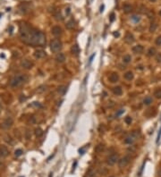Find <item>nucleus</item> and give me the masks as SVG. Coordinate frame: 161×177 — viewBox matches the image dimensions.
Here are the masks:
<instances>
[{
	"instance_id": "obj_2",
	"label": "nucleus",
	"mask_w": 161,
	"mask_h": 177,
	"mask_svg": "<svg viewBox=\"0 0 161 177\" xmlns=\"http://www.w3.org/2000/svg\"><path fill=\"white\" fill-rule=\"evenodd\" d=\"M28 80V76L25 75V74H18V75H15L13 76L10 80V86L12 88H18L22 86V84H24L26 81Z\"/></svg>"
},
{
	"instance_id": "obj_41",
	"label": "nucleus",
	"mask_w": 161,
	"mask_h": 177,
	"mask_svg": "<svg viewBox=\"0 0 161 177\" xmlns=\"http://www.w3.org/2000/svg\"><path fill=\"white\" fill-rule=\"evenodd\" d=\"M70 13H71V10H70V8H66L65 9V13H66V15H69L70 14Z\"/></svg>"
},
{
	"instance_id": "obj_22",
	"label": "nucleus",
	"mask_w": 161,
	"mask_h": 177,
	"mask_svg": "<svg viewBox=\"0 0 161 177\" xmlns=\"http://www.w3.org/2000/svg\"><path fill=\"white\" fill-rule=\"evenodd\" d=\"M124 78L127 80H132L133 79V72L132 71H128L124 74Z\"/></svg>"
},
{
	"instance_id": "obj_33",
	"label": "nucleus",
	"mask_w": 161,
	"mask_h": 177,
	"mask_svg": "<svg viewBox=\"0 0 161 177\" xmlns=\"http://www.w3.org/2000/svg\"><path fill=\"white\" fill-rule=\"evenodd\" d=\"M125 124H132V122H133V118L128 115V116H126L125 118Z\"/></svg>"
},
{
	"instance_id": "obj_18",
	"label": "nucleus",
	"mask_w": 161,
	"mask_h": 177,
	"mask_svg": "<svg viewBox=\"0 0 161 177\" xmlns=\"http://www.w3.org/2000/svg\"><path fill=\"white\" fill-rule=\"evenodd\" d=\"M66 89H67V88H66V86H64V85H61V86H59L58 88H57V93L60 95V96H64V94H65V92H66Z\"/></svg>"
},
{
	"instance_id": "obj_36",
	"label": "nucleus",
	"mask_w": 161,
	"mask_h": 177,
	"mask_svg": "<svg viewBox=\"0 0 161 177\" xmlns=\"http://www.w3.org/2000/svg\"><path fill=\"white\" fill-rule=\"evenodd\" d=\"M155 43H156V45L157 46H161V35L160 36H158L156 39V40H155Z\"/></svg>"
},
{
	"instance_id": "obj_4",
	"label": "nucleus",
	"mask_w": 161,
	"mask_h": 177,
	"mask_svg": "<svg viewBox=\"0 0 161 177\" xmlns=\"http://www.w3.org/2000/svg\"><path fill=\"white\" fill-rule=\"evenodd\" d=\"M139 136H140V132L139 131H133V133L125 139V143L128 145L133 144V142L136 141V139Z\"/></svg>"
},
{
	"instance_id": "obj_38",
	"label": "nucleus",
	"mask_w": 161,
	"mask_h": 177,
	"mask_svg": "<svg viewBox=\"0 0 161 177\" xmlns=\"http://www.w3.org/2000/svg\"><path fill=\"white\" fill-rule=\"evenodd\" d=\"M124 112H125V109H120V110H119V111L116 114V117L120 116L122 114H124Z\"/></svg>"
},
{
	"instance_id": "obj_42",
	"label": "nucleus",
	"mask_w": 161,
	"mask_h": 177,
	"mask_svg": "<svg viewBox=\"0 0 161 177\" xmlns=\"http://www.w3.org/2000/svg\"><path fill=\"white\" fill-rule=\"evenodd\" d=\"M114 20H115V13H111V15H110V22H113Z\"/></svg>"
},
{
	"instance_id": "obj_15",
	"label": "nucleus",
	"mask_w": 161,
	"mask_h": 177,
	"mask_svg": "<svg viewBox=\"0 0 161 177\" xmlns=\"http://www.w3.org/2000/svg\"><path fill=\"white\" fill-rule=\"evenodd\" d=\"M144 50V48L142 45H136L133 48V52L135 54H141Z\"/></svg>"
},
{
	"instance_id": "obj_43",
	"label": "nucleus",
	"mask_w": 161,
	"mask_h": 177,
	"mask_svg": "<svg viewBox=\"0 0 161 177\" xmlns=\"http://www.w3.org/2000/svg\"><path fill=\"white\" fill-rule=\"evenodd\" d=\"M144 165H145V163H143V165H142V166H141V171H140V173H139V176H141V173H142V170H143Z\"/></svg>"
},
{
	"instance_id": "obj_48",
	"label": "nucleus",
	"mask_w": 161,
	"mask_h": 177,
	"mask_svg": "<svg viewBox=\"0 0 161 177\" xmlns=\"http://www.w3.org/2000/svg\"><path fill=\"white\" fill-rule=\"evenodd\" d=\"M52 176H53V173H49V176H48V177H52Z\"/></svg>"
},
{
	"instance_id": "obj_11",
	"label": "nucleus",
	"mask_w": 161,
	"mask_h": 177,
	"mask_svg": "<svg viewBox=\"0 0 161 177\" xmlns=\"http://www.w3.org/2000/svg\"><path fill=\"white\" fill-rule=\"evenodd\" d=\"M119 78H120V77H119V74H118L117 72H113L109 74L108 80L111 82V83H116V82H117V81L119 80Z\"/></svg>"
},
{
	"instance_id": "obj_30",
	"label": "nucleus",
	"mask_w": 161,
	"mask_h": 177,
	"mask_svg": "<svg viewBox=\"0 0 161 177\" xmlns=\"http://www.w3.org/2000/svg\"><path fill=\"white\" fill-rule=\"evenodd\" d=\"M154 97H155L156 98H157V99L161 98V88H157V89L154 91Z\"/></svg>"
},
{
	"instance_id": "obj_5",
	"label": "nucleus",
	"mask_w": 161,
	"mask_h": 177,
	"mask_svg": "<svg viewBox=\"0 0 161 177\" xmlns=\"http://www.w3.org/2000/svg\"><path fill=\"white\" fill-rule=\"evenodd\" d=\"M13 124V118L10 116H8L2 122V124H0V128L3 129V130H7V129L11 128Z\"/></svg>"
},
{
	"instance_id": "obj_51",
	"label": "nucleus",
	"mask_w": 161,
	"mask_h": 177,
	"mask_svg": "<svg viewBox=\"0 0 161 177\" xmlns=\"http://www.w3.org/2000/svg\"><path fill=\"white\" fill-rule=\"evenodd\" d=\"M109 177H115V176H109Z\"/></svg>"
},
{
	"instance_id": "obj_12",
	"label": "nucleus",
	"mask_w": 161,
	"mask_h": 177,
	"mask_svg": "<svg viewBox=\"0 0 161 177\" xmlns=\"http://www.w3.org/2000/svg\"><path fill=\"white\" fill-rule=\"evenodd\" d=\"M9 155V149L6 146L1 145L0 146V157H6Z\"/></svg>"
},
{
	"instance_id": "obj_3",
	"label": "nucleus",
	"mask_w": 161,
	"mask_h": 177,
	"mask_svg": "<svg viewBox=\"0 0 161 177\" xmlns=\"http://www.w3.org/2000/svg\"><path fill=\"white\" fill-rule=\"evenodd\" d=\"M62 48H63V45H62L61 40H57V39L51 40V42H50V49H51V51L53 53H57L61 51Z\"/></svg>"
},
{
	"instance_id": "obj_39",
	"label": "nucleus",
	"mask_w": 161,
	"mask_h": 177,
	"mask_svg": "<svg viewBox=\"0 0 161 177\" xmlns=\"http://www.w3.org/2000/svg\"><path fill=\"white\" fill-rule=\"evenodd\" d=\"M156 60H157V63H161V54L160 53L157 54V56H156Z\"/></svg>"
},
{
	"instance_id": "obj_25",
	"label": "nucleus",
	"mask_w": 161,
	"mask_h": 177,
	"mask_svg": "<svg viewBox=\"0 0 161 177\" xmlns=\"http://www.w3.org/2000/svg\"><path fill=\"white\" fill-rule=\"evenodd\" d=\"M47 90H48V87L46 85H40V87H38V88H37V93L41 94V93L46 92Z\"/></svg>"
},
{
	"instance_id": "obj_20",
	"label": "nucleus",
	"mask_w": 161,
	"mask_h": 177,
	"mask_svg": "<svg viewBox=\"0 0 161 177\" xmlns=\"http://www.w3.org/2000/svg\"><path fill=\"white\" fill-rule=\"evenodd\" d=\"M71 52H72V55L77 56V55L80 53V48H79V46L77 44L72 46V48H71Z\"/></svg>"
},
{
	"instance_id": "obj_21",
	"label": "nucleus",
	"mask_w": 161,
	"mask_h": 177,
	"mask_svg": "<svg viewBox=\"0 0 161 177\" xmlns=\"http://www.w3.org/2000/svg\"><path fill=\"white\" fill-rule=\"evenodd\" d=\"M85 177H99V174L96 170H89Z\"/></svg>"
},
{
	"instance_id": "obj_8",
	"label": "nucleus",
	"mask_w": 161,
	"mask_h": 177,
	"mask_svg": "<svg viewBox=\"0 0 161 177\" xmlns=\"http://www.w3.org/2000/svg\"><path fill=\"white\" fill-rule=\"evenodd\" d=\"M19 10L22 13H27L31 11V4L27 3V2H24V3H22V4L19 5Z\"/></svg>"
},
{
	"instance_id": "obj_1",
	"label": "nucleus",
	"mask_w": 161,
	"mask_h": 177,
	"mask_svg": "<svg viewBox=\"0 0 161 177\" xmlns=\"http://www.w3.org/2000/svg\"><path fill=\"white\" fill-rule=\"evenodd\" d=\"M20 39L21 40L32 47H44L46 44V36L42 31L31 27L27 23H22L20 25Z\"/></svg>"
},
{
	"instance_id": "obj_34",
	"label": "nucleus",
	"mask_w": 161,
	"mask_h": 177,
	"mask_svg": "<svg viewBox=\"0 0 161 177\" xmlns=\"http://www.w3.org/2000/svg\"><path fill=\"white\" fill-rule=\"evenodd\" d=\"M25 138L27 140H30L31 138V133L30 130H26V132H25Z\"/></svg>"
},
{
	"instance_id": "obj_6",
	"label": "nucleus",
	"mask_w": 161,
	"mask_h": 177,
	"mask_svg": "<svg viewBox=\"0 0 161 177\" xmlns=\"http://www.w3.org/2000/svg\"><path fill=\"white\" fill-rule=\"evenodd\" d=\"M118 160H119V155L117 153H114L107 157L106 162L108 165H114L116 162H118Z\"/></svg>"
},
{
	"instance_id": "obj_24",
	"label": "nucleus",
	"mask_w": 161,
	"mask_h": 177,
	"mask_svg": "<svg viewBox=\"0 0 161 177\" xmlns=\"http://www.w3.org/2000/svg\"><path fill=\"white\" fill-rule=\"evenodd\" d=\"M65 26H66V29H68V30H72V29L75 27V22H74L73 20L68 21V22H66V24H65Z\"/></svg>"
},
{
	"instance_id": "obj_29",
	"label": "nucleus",
	"mask_w": 161,
	"mask_h": 177,
	"mask_svg": "<svg viewBox=\"0 0 161 177\" xmlns=\"http://www.w3.org/2000/svg\"><path fill=\"white\" fill-rule=\"evenodd\" d=\"M131 61H132V56L130 55H125L123 56V62L125 64H129V63H131Z\"/></svg>"
},
{
	"instance_id": "obj_52",
	"label": "nucleus",
	"mask_w": 161,
	"mask_h": 177,
	"mask_svg": "<svg viewBox=\"0 0 161 177\" xmlns=\"http://www.w3.org/2000/svg\"><path fill=\"white\" fill-rule=\"evenodd\" d=\"M0 16H1V13H0Z\"/></svg>"
},
{
	"instance_id": "obj_7",
	"label": "nucleus",
	"mask_w": 161,
	"mask_h": 177,
	"mask_svg": "<svg viewBox=\"0 0 161 177\" xmlns=\"http://www.w3.org/2000/svg\"><path fill=\"white\" fill-rule=\"evenodd\" d=\"M130 161H131V157L129 156H125L124 157H122L121 159L118 160V166L120 168H124L130 163Z\"/></svg>"
},
{
	"instance_id": "obj_28",
	"label": "nucleus",
	"mask_w": 161,
	"mask_h": 177,
	"mask_svg": "<svg viewBox=\"0 0 161 177\" xmlns=\"http://www.w3.org/2000/svg\"><path fill=\"white\" fill-rule=\"evenodd\" d=\"M105 149V146L103 144H98L96 146V148H95V151H96L97 153H101L102 151H104Z\"/></svg>"
},
{
	"instance_id": "obj_17",
	"label": "nucleus",
	"mask_w": 161,
	"mask_h": 177,
	"mask_svg": "<svg viewBox=\"0 0 161 177\" xmlns=\"http://www.w3.org/2000/svg\"><path fill=\"white\" fill-rule=\"evenodd\" d=\"M123 11L125 13H129L133 11V5L131 4H125L124 6H123Z\"/></svg>"
},
{
	"instance_id": "obj_44",
	"label": "nucleus",
	"mask_w": 161,
	"mask_h": 177,
	"mask_svg": "<svg viewBox=\"0 0 161 177\" xmlns=\"http://www.w3.org/2000/svg\"><path fill=\"white\" fill-rule=\"evenodd\" d=\"M94 56H95V54H93L92 56H90V58H89V64H90V63L92 62V60H93V57H94Z\"/></svg>"
},
{
	"instance_id": "obj_13",
	"label": "nucleus",
	"mask_w": 161,
	"mask_h": 177,
	"mask_svg": "<svg viewBox=\"0 0 161 177\" xmlns=\"http://www.w3.org/2000/svg\"><path fill=\"white\" fill-rule=\"evenodd\" d=\"M134 40H135V39H134V36H133L132 33H130V32H127L126 34H125V41L127 43V44L131 45L133 44V42H134Z\"/></svg>"
},
{
	"instance_id": "obj_50",
	"label": "nucleus",
	"mask_w": 161,
	"mask_h": 177,
	"mask_svg": "<svg viewBox=\"0 0 161 177\" xmlns=\"http://www.w3.org/2000/svg\"><path fill=\"white\" fill-rule=\"evenodd\" d=\"M159 15L161 16V10H160V11H159Z\"/></svg>"
},
{
	"instance_id": "obj_49",
	"label": "nucleus",
	"mask_w": 161,
	"mask_h": 177,
	"mask_svg": "<svg viewBox=\"0 0 161 177\" xmlns=\"http://www.w3.org/2000/svg\"><path fill=\"white\" fill-rule=\"evenodd\" d=\"M149 1H150V2H156L157 0H149Z\"/></svg>"
},
{
	"instance_id": "obj_26",
	"label": "nucleus",
	"mask_w": 161,
	"mask_h": 177,
	"mask_svg": "<svg viewBox=\"0 0 161 177\" xmlns=\"http://www.w3.org/2000/svg\"><path fill=\"white\" fill-rule=\"evenodd\" d=\"M153 102V98L151 97H146L144 99H143V104L145 106H149Z\"/></svg>"
},
{
	"instance_id": "obj_46",
	"label": "nucleus",
	"mask_w": 161,
	"mask_h": 177,
	"mask_svg": "<svg viewBox=\"0 0 161 177\" xmlns=\"http://www.w3.org/2000/svg\"><path fill=\"white\" fill-rule=\"evenodd\" d=\"M114 36H115V37H119V36H120V34H119V32H115V33H114Z\"/></svg>"
},
{
	"instance_id": "obj_31",
	"label": "nucleus",
	"mask_w": 161,
	"mask_h": 177,
	"mask_svg": "<svg viewBox=\"0 0 161 177\" xmlns=\"http://www.w3.org/2000/svg\"><path fill=\"white\" fill-rule=\"evenodd\" d=\"M157 23H156V22H151L150 26H149V31L154 32L156 30H157Z\"/></svg>"
},
{
	"instance_id": "obj_32",
	"label": "nucleus",
	"mask_w": 161,
	"mask_h": 177,
	"mask_svg": "<svg viewBox=\"0 0 161 177\" xmlns=\"http://www.w3.org/2000/svg\"><path fill=\"white\" fill-rule=\"evenodd\" d=\"M54 16H55V18H56V20H58V21L63 20V17H62V15H61L60 12H56V13H54Z\"/></svg>"
},
{
	"instance_id": "obj_10",
	"label": "nucleus",
	"mask_w": 161,
	"mask_h": 177,
	"mask_svg": "<svg viewBox=\"0 0 161 177\" xmlns=\"http://www.w3.org/2000/svg\"><path fill=\"white\" fill-rule=\"evenodd\" d=\"M51 33L55 37H60L62 34H63V30L60 26H54L52 29H51Z\"/></svg>"
},
{
	"instance_id": "obj_27",
	"label": "nucleus",
	"mask_w": 161,
	"mask_h": 177,
	"mask_svg": "<svg viewBox=\"0 0 161 177\" xmlns=\"http://www.w3.org/2000/svg\"><path fill=\"white\" fill-rule=\"evenodd\" d=\"M34 134H35L36 137H41L42 134H43V130L41 128H40V127H38V128H36L34 130Z\"/></svg>"
},
{
	"instance_id": "obj_9",
	"label": "nucleus",
	"mask_w": 161,
	"mask_h": 177,
	"mask_svg": "<svg viewBox=\"0 0 161 177\" xmlns=\"http://www.w3.org/2000/svg\"><path fill=\"white\" fill-rule=\"evenodd\" d=\"M21 66L23 69H26V70H30V69L32 68L33 66V63L31 61H30L29 59H23V60L21 62Z\"/></svg>"
},
{
	"instance_id": "obj_35",
	"label": "nucleus",
	"mask_w": 161,
	"mask_h": 177,
	"mask_svg": "<svg viewBox=\"0 0 161 177\" xmlns=\"http://www.w3.org/2000/svg\"><path fill=\"white\" fill-rule=\"evenodd\" d=\"M22 149H16L15 151H14V155H15V157H20V156H22Z\"/></svg>"
},
{
	"instance_id": "obj_16",
	"label": "nucleus",
	"mask_w": 161,
	"mask_h": 177,
	"mask_svg": "<svg viewBox=\"0 0 161 177\" xmlns=\"http://www.w3.org/2000/svg\"><path fill=\"white\" fill-rule=\"evenodd\" d=\"M56 61L57 63H59V64L64 63V61H65V56H64V54H63V53H58L56 56Z\"/></svg>"
},
{
	"instance_id": "obj_19",
	"label": "nucleus",
	"mask_w": 161,
	"mask_h": 177,
	"mask_svg": "<svg viewBox=\"0 0 161 177\" xmlns=\"http://www.w3.org/2000/svg\"><path fill=\"white\" fill-rule=\"evenodd\" d=\"M113 93L116 96H121L123 94V88L120 86H116V87H114L113 88Z\"/></svg>"
},
{
	"instance_id": "obj_14",
	"label": "nucleus",
	"mask_w": 161,
	"mask_h": 177,
	"mask_svg": "<svg viewBox=\"0 0 161 177\" xmlns=\"http://www.w3.org/2000/svg\"><path fill=\"white\" fill-rule=\"evenodd\" d=\"M34 56L38 58V59H41V58H44L46 56V52H45L43 49H37L34 52Z\"/></svg>"
},
{
	"instance_id": "obj_37",
	"label": "nucleus",
	"mask_w": 161,
	"mask_h": 177,
	"mask_svg": "<svg viewBox=\"0 0 161 177\" xmlns=\"http://www.w3.org/2000/svg\"><path fill=\"white\" fill-rule=\"evenodd\" d=\"M132 19H133V21H134L135 22H140V20H141V17H140V16H137V15H133V17H132Z\"/></svg>"
},
{
	"instance_id": "obj_47",
	"label": "nucleus",
	"mask_w": 161,
	"mask_h": 177,
	"mask_svg": "<svg viewBox=\"0 0 161 177\" xmlns=\"http://www.w3.org/2000/svg\"><path fill=\"white\" fill-rule=\"evenodd\" d=\"M103 9H104V5H101V7H100V12L101 13L103 12Z\"/></svg>"
},
{
	"instance_id": "obj_45",
	"label": "nucleus",
	"mask_w": 161,
	"mask_h": 177,
	"mask_svg": "<svg viewBox=\"0 0 161 177\" xmlns=\"http://www.w3.org/2000/svg\"><path fill=\"white\" fill-rule=\"evenodd\" d=\"M157 176L158 177H161V168L158 170V172H157Z\"/></svg>"
},
{
	"instance_id": "obj_23",
	"label": "nucleus",
	"mask_w": 161,
	"mask_h": 177,
	"mask_svg": "<svg viewBox=\"0 0 161 177\" xmlns=\"http://www.w3.org/2000/svg\"><path fill=\"white\" fill-rule=\"evenodd\" d=\"M157 55V50L155 48H149V50L147 51V56L151 57V56H154Z\"/></svg>"
},
{
	"instance_id": "obj_40",
	"label": "nucleus",
	"mask_w": 161,
	"mask_h": 177,
	"mask_svg": "<svg viewBox=\"0 0 161 177\" xmlns=\"http://www.w3.org/2000/svg\"><path fill=\"white\" fill-rule=\"evenodd\" d=\"M160 138H161V127H160V130H159L158 133H157V141H156V142H157V143H158V141H159V140H160Z\"/></svg>"
}]
</instances>
